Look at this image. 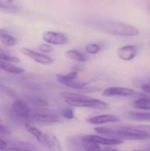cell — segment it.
<instances>
[{"label":"cell","instance_id":"5","mask_svg":"<svg viewBox=\"0 0 150 151\" xmlns=\"http://www.w3.org/2000/svg\"><path fill=\"white\" fill-rule=\"evenodd\" d=\"M81 141H87V142H91L94 143H96L100 146H116V145H121L124 143L123 141L118 140V139H115V138H111V137H107V136H103V135H100V134H86L83 135L80 138Z\"/></svg>","mask_w":150,"mask_h":151},{"label":"cell","instance_id":"14","mask_svg":"<svg viewBox=\"0 0 150 151\" xmlns=\"http://www.w3.org/2000/svg\"><path fill=\"white\" fill-rule=\"evenodd\" d=\"M0 42L6 47H12L17 44L18 40L13 35L9 34L5 29L0 27Z\"/></svg>","mask_w":150,"mask_h":151},{"label":"cell","instance_id":"27","mask_svg":"<svg viewBox=\"0 0 150 151\" xmlns=\"http://www.w3.org/2000/svg\"><path fill=\"white\" fill-rule=\"evenodd\" d=\"M10 134V130L4 126L2 123H0V134L1 135H5V134Z\"/></svg>","mask_w":150,"mask_h":151},{"label":"cell","instance_id":"2","mask_svg":"<svg viewBox=\"0 0 150 151\" xmlns=\"http://www.w3.org/2000/svg\"><path fill=\"white\" fill-rule=\"evenodd\" d=\"M96 27L113 35L119 36H136L139 35V30L126 23L118 20H103L96 24Z\"/></svg>","mask_w":150,"mask_h":151},{"label":"cell","instance_id":"10","mask_svg":"<svg viewBox=\"0 0 150 151\" xmlns=\"http://www.w3.org/2000/svg\"><path fill=\"white\" fill-rule=\"evenodd\" d=\"M118 57L123 61H131L138 54V48L134 45H125L118 50Z\"/></svg>","mask_w":150,"mask_h":151},{"label":"cell","instance_id":"24","mask_svg":"<svg viewBox=\"0 0 150 151\" xmlns=\"http://www.w3.org/2000/svg\"><path fill=\"white\" fill-rule=\"evenodd\" d=\"M60 117L62 119H72L74 118V111L72 110V107L68 106V107H65V108H63L61 111H60Z\"/></svg>","mask_w":150,"mask_h":151},{"label":"cell","instance_id":"33","mask_svg":"<svg viewBox=\"0 0 150 151\" xmlns=\"http://www.w3.org/2000/svg\"><path fill=\"white\" fill-rule=\"evenodd\" d=\"M133 151H142V150H133Z\"/></svg>","mask_w":150,"mask_h":151},{"label":"cell","instance_id":"20","mask_svg":"<svg viewBox=\"0 0 150 151\" xmlns=\"http://www.w3.org/2000/svg\"><path fill=\"white\" fill-rule=\"evenodd\" d=\"M65 56L67 58L79 62V63H84L87 61V58L79 50H69L65 52Z\"/></svg>","mask_w":150,"mask_h":151},{"label":"cell","instance_id":"26","mask_svg":"<svg viewBox=\"0 0 150 151\" xmlns=\"http://www.w3.org/2000/svg\"><path fill=\"white\" fill-rule=\"evenodd\" d=\"M37 49H38L42 54H44V53H50V52H52V51L54 50L53 47H52L50 44H48V43H42V44H40V45L37 47Z\"/></svg>","mask_w":150,"mask_h":151},{"label":"cell","instance_id":"28","mask_svg":"<svg viewBox=\"0 0 150 151\" xmlns=\"http://www.w3.org/2000/svg\"><path fill=\"white\" fill-rule=\"evenodd\" d=\"M4 151H34L29 149H26V148H19V147H11V148H7Z\"/></svg>","mask_w":150,"mask_h":151},{"label":"cell","instance_id":"30","mask_svg":"<svg viewBox=\"0 0 150 151\" xmlns=\"http://www.w3.org/2000/svg\"><path fill=\"white\" fill-rule=\"evenodd\" d=\"M141 89L143 90V92H144V93H146V94H149L150 95V82H148V83H146V84L142 85Z\"/></svg>","mask_w":150,"mask_h":151},{"label":"cell","instance_id":"15","mask_svg":"<svg viewBox=\"0 0 150 151\" xmlns=\"http://www.w3.org/2000/svg\"><path fill=\"white\" fill-rule=\"evenodd\" d=\"M126 127L129 130H131V131H133V132H134V133H136V134H140L141 136H143L146 140L150 139V125L126 126Z\"/></svg>","mask_w":150,"mask_h":151},{"label":"cell","instance_id":"31","mask_svg":"<svg viewBox=\"0 0 150 151\" xmlns=\"http://www.w3.org/2000/svg\"><path fill=\"white\" fill-rule=\"evenodd\" d=\"M102 151H118V150H116V149H114V148H112V147L106 146V147H104V148H103V149H102Z\"/></svg>","mask_w":150,"mask_h":151},{"label":"cell","instance_id":"22","mask_svg":"<svg viewBox=\"0 0 150 151\" xmlns=\"http://www.w3.org/2000/svg\"><path fill=\"white\" fill-rule=\"evenodd\" d=\"M0 60L5 61V62H10V63H19L20 62L19 58L12 56L6 50H4L2 47H0Z\"/></svg>","mask_w":150,"mask_h":151},{"label":"cell","instance_id":"3","mask_svg":"<svg viewBox=\"0 0 150 151\" xmlns=\"http://www.w3.org/2000/svg\"><path fill=\"white\" fill-rule=\"evenodd\" d=\"M33 120L43 124H57L62 123L64 119L60 116L56 115L52 112H50L46 108H35V112L29 118V120Z\"/></svg>","mask_w":150,"mask_h":151},{"label":"cell","instance_id":"16","mask_svg":"<svg viewBox=\"0 0 150 151\" xmlns=\"http://www.w3.org/2000/svg\"><path fill=\"white\" fill-rule=\"evenodd\" d=\"M132 106L142 111H150V98L148 96H141L132 103Z\"/></svg>","mask_w":150,"mask_h":151},{"label":"cell","instance_id":"32","mask_svg":"<svg viewBox=\"0 0 150 151\" xmlns=\"http://www.w3.org/2000/svg\"><path fill=\"white\" fill-rule=\"evenodd\" d=\"M0 123H2V119H0Z\"/></svg>","mask_w":150,"mask_h":151},{"label":"cell","instance_id":"6","mask_svg":"<svg viewBox=\"0 0 150 151\" xmlns=\"http://www.w3.org/2000/svg\"><path fill=\"white\" fill-rule=\"evenodd\" d=\"M42 40L50 45H65L68 42V36L60 32L56 31H46L42 35Z\"/></svg>","mask_w":150,"mask_h":151},{"label":"cell","instance_id":"7","mask_svg":"<svg viewBox=\"0 0 150 151\" xmlns=\"http://www.w3.org/2000/svg\"><path fill=\"white\" fill-rule=\"evenodd\" d=\"M136 94L133 88L124 87H110L103 90V96L106 97H129Z\"/></svg>","mask_w":150,"mask_h":151},{"label":"cell","instance_id":"1","mask_svg":"<svg viewBox=\"0 0 150 151\" xmlns=\"http://www.w3.org/2000/svg\"><path fill=\"white\" fill-rule=\"evenodd\" d=\"M65 103L72 108H90L95 110H106L109 104L100 99L74 92H65L61 94Z\"/></svg>","mask_w":150,"mask_h":151},{"label":"cell","instance_id":"12","mask_svg":"<svg viewBox=\"0 0 150 151\" xmlns=\"http://www.w3.org/2000/svg\"><path fill=\"white\" fill-rule=\"evenodd\" d=\"M0 68H1V70H4L6 73H11V74H22L26 72V70L24 68L17 66V65H13V63L5 62V61H2V60H0Z\"/></svg>","mask_w":150,"mask_h":151},{"label":"cell","instance_id":"4","mask_svg":"<svg viewBox=\"0 0 150 151\" xmlns=\"http://www.w3.org/2000/svg\"><path fill=\"white\" fill-rule=\"evenodd\" d=\"M11 115L16 119L28 120L30 118V109L27 103L22 99H16L12 103Z\"/></svg>","mask_w":150,"mask_h":151},{"label":"cell","instance_id":"18","mask_svg":"<svg viewBox=\"0 0 150 151\" xmlns=\"http://www.w3.org/2000/svg\"><path fill=\"white\" fill-rule=\"evenodd\" d=\"M129 119L134 121L148 122L150 121V111H131L128 113Z\"/></svg>","mask_w":150,"mask_h":151},{"label":"cell","instance_id":"11","mask_svg":"<svg viewBox=\"0 0 150 151\" xmlns=\"http://www.w3.org/2000/svg\"><path fill=\"white\" fill-rule=\"evenodd\" d=\"M87 121L91 125H104L109 123H117L120 121V119L112 114H101L97 116L91 117L87 119Z\"/></svg>","mask_w":150,"mask_h":151},{"label":"cell","instance_id":"34","mask_svg":"<svg viewBox=\"0 0 150 151\" xmlns=\"http://www.w3.org/2000/svg\"><path fill=\"white\" fill-rule=\"evenodd\" d=\"M149 12H150V5H149Z\"/></svg>","mask_w":150,"mask_h":151},{"label":"cell","instance_id":"23","mask_svg":"<svg viewBox=\"0 0 150 151\" xmlns=\"http://www.w3.org/2000/svg\"><path fill=\"white\" fill-rule=\"evenodd\" d=\"M81 143L84 151H102L101 146L96 143L87 141H81Z\"/></svg>","mask_w":150,"mask_h":151},{"label":"cell","instance_id":"17","mask_svg":"<svg viewBox=\"0 0 150 151\" xmlns=\"http://www.w3.org/2000/svg\"><path fill=\"white\" fill-rule=\"evenodd\" d=\"M77 77H78V72L72 71V72H70L66 74H57V81L60 84L67 87L70 83L76 81Z\"/></svg>","mask_w":150,"mask_h":151},{"label":"cell","instance_id":"8","mask_svg":"<svg viewBox=\"0 0 150 151\" xmlns=\"http://www.w3.org/2000/svg\"><path fill=\"white\" fill-rule=\"evenodd\" d=\"M21 53L25 55L26 57L31 58L33 61L41 64V65H50L54 63V59L45 54H42L41 52H37L35 50H33L28 48H22Z\"/></svg>","mask_w":150,"mask_h":151},{"label":"cell","instance_id":"9","mask_svg":"<svg viewBox=\"0 0 150 151\" xmlns=\"http://www.w3.org/2000/svg\"><path fill=\"white\" fill-rule=\"evenodd\" d=\"M24 127L27 130V132H28L32 136H34L36 141L38 142V143L42 146L46 147L47 145V142H46V134H44L38 127H36L34 123L31 122V120H27L24 123Z\"/></svg>","mask_w":150,"mask_h":151},{"label":"cell","instance_id":"19","mask_svg":"<svg viewBox=\"0 0 150 151\" xmlns=\"http://www.w3.org/2000/svg\"><path fill=\"white\" fill-rule=\"evenodd\" d=\"M20 4L18 0H0V8L12 11V12H18L20 9Z\"/></svg>","mask_w":150,"mask_h":151},{"label":"cell","instance_id":"29","mask_svg":"<svg viewBox=\"0 0 150 151\" xmlns=\"http://www.w3.org/2000/svg\"><path fill=\"white\" fill-rule=\"evenodd\" d=\"M7 148H8L7 142L2 138H0V151H4Z\"/></svg>","mask_w":150,"mask_h":151},{"label":"cell","instance_id":"13","mask_svg":"<svg viewBox=\"0 0 150 151\" xmlns=\"http://www.w3.org/2000/svg\"><path fill=\"white\" fill-rule=\"evenodd\" d=\"M46 142H47L46 148H48L50 151H64L59 140L53 134H46Z\"/></svg>","mask_w":150,"mask_h":151},{"label":"cell","instance_id":"25","mask_svg":"<svg viewBox=\"0 0 150 151\" xmlns=\"http://www.w3.org/2000/svg\"><path fill=\"white\" fill-rule=\"evenodd\" d=\"M101 50V46L98 43H88L85 47V50L88 54L89 55H95L97 54Z\"/></svg>","mask_w":150,"mask_h":151},{"label":"cell","instance_id":"21","mask_svg":"<svg viewBox=\"0 0 150 151\" xmlns=\"http://www.w3.org/2000/svg\"><path fill=\"white\" fill-rule=\"evenodd\" d=\"M27 103H30L32 104L34 107L36 108H46L48 106V102L39 96H29L27 97Z\"/></svg>","mask_w":150,"mask_h":151}]
</instances>
